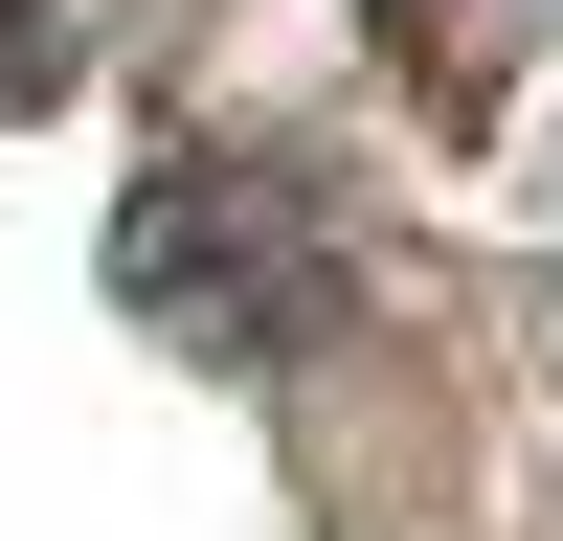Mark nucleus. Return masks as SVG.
<instances>
[{
  "instance_id": "1",
  "label": "nucleus",
  "mask_w": 563,
  "mask_h": 541,
  "mask_svg": "<svg viewBox=\"0 0 563 541\" xmlns=\"http://www.w3.org/2000/svg\"><path fill=\"white\" fill-rule=\"evenodd\" d=\"M135 316H158V339H203V361H249V339H294L316 316V203L271 158H203V135H180L158 180H135Z\"/></svg>"
}]
</instances>
